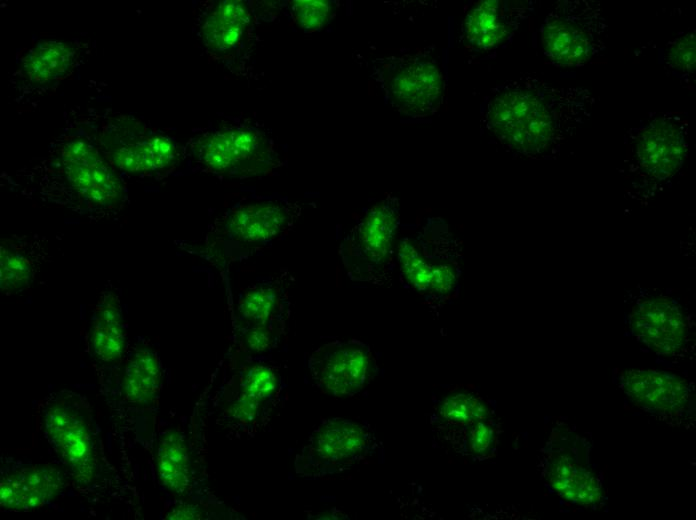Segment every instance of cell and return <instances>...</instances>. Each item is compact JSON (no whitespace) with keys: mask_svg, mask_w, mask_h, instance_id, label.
Wrapping results in <instances>:
<instances>
[{"mask_svg":"<svg viewBox=\"0 0 696 520\" xmlns=\"http://www.w3.org/2000/svg\"><path fill=\"white\" fill-rule=\"evenodd\" d=\"M594 104L587 89L520 76L492 90L482 124L507 151L540 158L572 138L590 119Z\"/></svg>","mask_w":696,"mask_h":520,"instance_id":"1","label":"cell"},{"mask_svg":"<svg viewBox=\"0 0 696 520\" xmlns=\"http://www.w3.org/2000/svg\"><path fill=\"white\" fill-rule=\"evenodd\" d=\"M302 210L303 203L281 199L236 204L209 232L208 253L227 263L248 259L288 235Z\"/></svg>","mask_w":696,"mask_h":520,"instance_id":"2","label":"cell"},{"mask_svg":"<svg viewBox=\"0 0 696 520\" xmlns=\"http://www.w3.org/2000/svg\"><path fill=\"white\" fill-rule=\"evenodd\" d=\"M461 245L439 219H429L398 244L400 280L433 301L452 298L461 276Z\"/></svg>","mask_w":696,"mask_h":520,"instance_id":"3","label":"cell"},{"mask_svg":"<svg viewBox=\"0 0 696 520\" xmlns=\"http://www.w3.org/2000/svg\"><path fill=\"white\" fill-rule=\"evenodd\" d=\"M399 219L398 199L388 195L368 209L343 238L339 255L352 281L378 286L391 283Z\"/></svg>","mask_w":696,"mask_h":520,"instance_id":"4","label":"cell"},{"mask_svg":"<svg viewBox=\"0 0 696 520\" xmlns=\"http://www.w3.org/2000/svg\"><path fill=\"white\" fill-rule=\"evenodd\" d=\"M191 149L202 169L221 176H263L284 165L275 141L248 124L207 132L193 141Z\"/></svg>","mask_w":696,"mask_h":520,"instance_id":"5","label":"cell"},{"mask_svg":"<svg viewBox=\"0 0 696 520\" xmlns=\"http://www.w3.org/2000/svg\"><path fill=\"white\" fill-rule=\"evenodd\" d=\"M607 31L599 2L557 1L541 26L544 54L557 66H583L603 54Z\"/></svg>","mask_w":696,"mask_h":520,"instance_id":"6","label":"cell"},{"mask_svg":"<svg viewBox=\"0 0 696 520\" xmlns=\"http://www.w3.org/2000/svg\"><path fill=\"white\" fill-rule=\"evenodd\" d=\"M377 449L375 431L367 422L340 417L324 419L296 455L295 473L306 479L338 474L368 462Z\"/></svg>","mask_w":696,"mask_h":520,"instance_id":"7","label":"cell"},{"mask_svg":"<svg viewBox=\"0 0 696 520\" xmlns=\"http://www.w3.org/2000/svg\"><path fill=\"white\" fill-rule=\"evenodd\" d=\"M686 122L674 113H658L629 130L631 166L648 183L666 182L682 168L688 154Z\"/></svg>","mask_w":696,"mask_h":520,"instance_id":"8","label":"cell"},{"mask_svg":"<svg viewBox=\"0 0 696 520\" xmlns=\"http://www.w3.org/2000/svg\"><path fill=\"white\" fill-rule=\"evenodd\" d=\"M86 405L79 396L59 393L45 411L46 435L63 462L78 480L94 476L97 450Z\"/></svg>","mask_w":696,"mask_h":520,"instance_id":"9","label":"cell"},{"mask_svg":"<svg viewBox=\"0 0 696 520\" xmlns=\"http://www.w3.org/2000/svg\"><path fill=\"white\" fill-rule=\"evenodd\" d=\"M308 369L316 387L335 397L353 396L378 374L377 359L360 340H333L314 350Z\"/></svg>","mask_w":696,"mask_h":520,"instance_id":"10","label":"cell"},{"mask_svg":"<svg viewBox=\"0 0 696 520\" xmlns=\"http://www.w3.org/2000/svg\"><path fill=\"white\" fill-rule=\"evenodd\" d=\"M382 87L394 109L409 116L426 117L441 105L444 76L433 58L423 54L409 55L387 65Z\"/></svg>","mask_w":696,"mask_h":520,"instance_id":"11","label":"cell"},{"mask_svg":"<svg viewBox=\"0 0 696 520\" xmlns=\"http://www.w3.org/2000/svg\"><path fill=\"white\" fill-rule=\"evenodd\" d=\"M102 140L112 164L127 173L169 172L181 159L180 148L174 141L145 132L132 121L111 123Z\"/></svg>","mask_w":696,"mask_h":520,"instance_id":"12","label":"cell"},{"mask_svg":"<svg viewBox=\"0 0 696 520\" xmlns=\"http://www.w3.org/2000/svg\"><path fill=\"white\" fill-rule=\"evenodd\" d=\"M629 326L639 342L661 356H679L692 340L683 308L667 296L639 298L629 313Z\"/></svg>","mask_w":696,"mask_h":520,"instance_id":"13","label":"cell"},{"mask_svg":"<svg viewBox=\"0 0 696 520\" xmlns=\"http://www.w3.org/2000/svg\"><path fill=\"white\" fill-rule=\"evenodd\" d=\"M59 156L64 178L78 196L92 206L116 207L124 187L95 148L82 139L69 140Z\"/></svg>","mask_w":696,"mask_h":520,"instance_id":"14","label":"cell"},{"mask_svg":"<svg viewBox=\"0 0 696 520\" xmlns=\"http://www.w3.org/2000/svg\"><path fill=\"white\" fill-rule=\"evenodd\" d=\"M288 269L262 277L248 285L237 305L236 330L258 326L287 325L290 314Z\"/></svg>","mask_w":696,"mask_h":520,"instance_id":"15","label":"cell"},{"mask_svg":"<svg viewBox=\"0 0 696 520\" xmlns=\"http://www.w3.org/2000/svg\"><path fill=\"white\" fill-rule=\"evenodd\" d=\"M529 11L524 2L479 1L464 19V36L470 45L479 50H493L513 36Z\"/></svg>","mask_w":696,"mask_h":520,"instance_id":"16","label":"cell"},{"mask_svg":"<svg viewBox=\"0 0 696 520\" xmlns=\"http://www.w3.org/2000/svg\"><path fill=\"white\" fill-rule=\"evenodd\" d=\"M544 471L548 483L566 501L585 506L601 501V481L582 460L578 448L563 445L551 450Z\"/></svg>","mask_w":696,"mask_h":520,"instance_id":"17","label":"cell"},{"mask_svg":"<svg viewBox=\"0 0 696 520\" xmlns=\"http://www.w3.org/2000/svg\"><path fill=\"white\" fill-rule=\"evenodd\" d=\"M621 387L634 403L651 412H681L691 399L687 382L666 372L630 370L622 375Z\"/></svg>","mask_w":696,"mask_h":520,"instance_id":"18","label":"cell"},{"mask_svg":"<svg viewBox=\"0 0 696 520\" xmlns=\"http://www.w3.org/2000/svg\"><path fill=\"white\" fill-rule=\"evenodd\" d=\"M59 472L47 465H34L17 470L1 480V506L28 511L39 508L61 490Z\"/></svg>","mask_w":696,"mask_h":520,"instance_id":"19","label":"cell"},{"mask_svg":"<svg viewBox=\"0 0 696 520\" xmlns=\"http://www.w3.org/2000/svg\"><path fill=\"white\" fill-rule=\"evenodd\" d=\"M251 20V10L243 1L225 0L213 5L200 26V35L207 51L224 56L236 50Z\"/></svg>","mask_w":696,"mask_h":520,"instance_id":"20","label":"cell"},{"mask_svg":"<svg viewBox=\"0 0 696 520\" xmlns=\"http://www.w3.org/2000/svg\"><path fill=\"white\" fill-rule=\"evenodd\" d=\"M493 408L481 395L467 388L445 393L433 405L431 424L440 442L472 423L489 419Z\"/></svg>","mask_w":696,"mask_h":520,"instance_id":"21","label":"cell"},{"mask_svg":"<svg viewBox=\"0 0 696 520\" xmlns=\"http://www.w3.org/2000/svg\"><path fill=\"white\" fill-rule=\"evenodd\" d=\"M43 247L33 242L5 239L0 247L1 289L6 293L28 288L43 263Z\"/></svg>","mask_w":696,"mask_h":520,"instance_id":"22","label":"cell"},{"mask_svg":"<svg viewBox=\"0 0 696 520\" xmlns=\"http://www.w3.org/2000/svg\"><path fill=\"white\" fill-rule=\"evenodd\" d=\"M77 53L68 43L46 40L36 44L22 60V72L34 84H50L67 77Z\"/></svg>","mask_w":696,"mask_h":520,"instance_id":"23","label":"cell"},{"mask_svg":"<svg viewBox=\"0 0 696 520\" xmlns=\"http://www.w3.org/2000/svg\"><path fill=\"white\" fill-rule=\"evenodd\" d=\"M91 339L94 351L102 360L115 362L121 359L126 347L124 322L119 299L111 292L106 293L97 305Z\"/></svg>","mask_w":696,"mask_h":520,"instance_id":"24","label":"cell"},{"mask_svg":"<svg viewBox=\"0 0 696 520\" xmlns=\"http://www.w3.org/2000/svg\"><path fill=\"white\" fill-rule=\"evenodd\" d=\"M156 466L160 482L169 491L185 494L190 489V454L181 433L171 430L162 435L157 449Z\"/></svg>","mask_w":696,"mask_h":520,"instance_id":"25","label":"cell"},{"mask_svg":"<svg viewBox=\"0 0 696 520\" xmlns=\"http://www.w3.org/2000/svg\"><path fill=\"white\" fill-rule=\"evenodd\" d=\"M160 367L156 354L147 348L138 349L125 368L123 389L134 403L148 404L159 389Z\"/></svg>","mask_w":696,"mask_h":520,"instance_id":"26","label":"cell"},{"mask_svg":"<svg viewBox=\"0 0 696 520\" xmlns=\"http://www.w3.org/2000/svg\"><path fill=\"white\" fill-rule=\"evenodd\" d=\"M496 443L497 430L492 418L472 423L441 442L456 454L473 459L491 456Z\"/></svg>","mask_w":696,"mask_h":520,"instance_id":"27","label":"cell"},{"mask_svg":"<svg viewBox=\"0 0 696 520\" xmlns=\"http://www.w3.org/2000/svg\"><path fill=\"white\" fill-rule=\"evenodd\" d=\"M278 387V372L270 364H248L239 375L238 395L267 405Z\"/></svg>","mask_w":696,"mask_h":520,"instance_id":"28","label":"cell"},{"mask_svg":"<svg viewBox=\"0 0 696 520\" xmlns=\"http://www.w3.org/2000/svg\"><path fill=\"white\" fill-rule=\"evenodd\" d=\"M236 332L240 353L250 357L276 348L287 333V325L250 327Z\"/></svg>","mask_w":696,"mask_h":520,"instance_id":"29","label":"cell"},{"mask_svg":"<svg viewBox=\"0 0 696 520\" xmlns=\"http://www.w3.org/2000/svg\"><path fill=\"white\" fill-rule=\"evenodd\" d=\"M292 3L294 20L306 31L319 30L329 21L332 8L328 1L304 0Z\"/></svg>","mask_w":696,"mask_h":520,"instance_id":"30","label":"cell"},{"mask_svg":"<svg viewBox=\"0 0 696 520\" xmlns=\"http://www.w3.org/2000/svg\"><path fill=\"white\" fill-rule=\"evenodd\" d=\"M666 64L680 74H690L695 70V35L688 33L674 39L665 55Z\"/></svg>","mask_w":696,"mask_h":520,"instance_id":"31","label":"cell"},{"mask_svg":"<svg viewBox=\"0 0 696 520\" xmlns=\"http://www.w3.org/2000/svg\"><path fill=\"white\" fill-rule=\"evenodd\" d=\"M201 514L198 512L197 507L187 506L178 507L173 512H171L167 518L171 519H195L199 518Z\"/></svg>","mask_w":696,"mask_h":520,"instance_id":"32","label":"cell"}]
</instances>
